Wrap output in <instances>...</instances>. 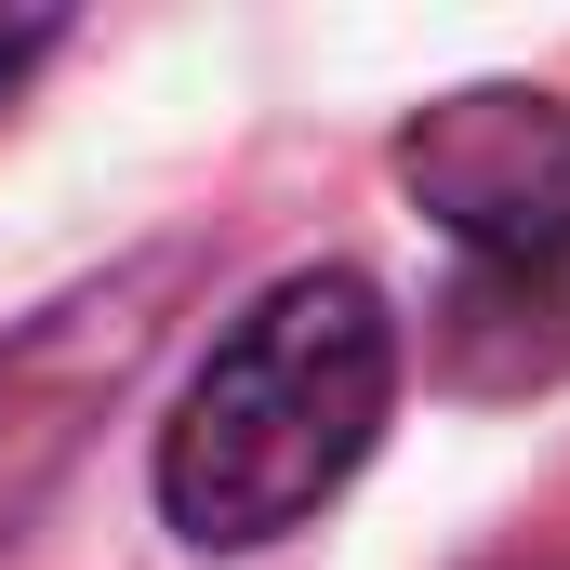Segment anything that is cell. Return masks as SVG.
Instances as JSON below:
<instances>
[{
    "label": "cell",
    "mask_w": 570,
    "mask_h": 570,
    "mask_svg": "<svg viewBox=\"0 0 570 570\" xmlns=\"http://www.w3.org/2000/svg\"><path fill=\"white\" fill-rule=\"evenodd\" d=\"M399 399V318L385 292L345 266L279 279L186 385V412L159 425V504L186 544H279L292 518H318L358 451L385 438Z\"/></svg>",
    "instance_id": "1"
},
{
    "label": "cell",
    "mask_w": 570,
    "mask_h": 570,
    "mask_svg": "<svg viewBox=\"0 0 570 570\" xmlns=\"http://www.w3.org/2000/svg\"><path fill=\"white\" fill-rule=\"evenodd\" d=\"M399 186L451 226L464 266H570V107L558 94H518V80L438 94L399 134Z\"/></svg>",
    "instance_id": "2"
},
{
    "label": "cell",
    "mask_w": 570,
    "mask_h": 570,
    "mask_svg": "<svg viewBox=\"0 0 570 570\" xmlns=\"http://www.w3.org/2000/svg\"><path fill=\"white\" fill-rule=\"evenodd\" d=\"M438 358L464 385H544L570 358V266H464L438 305Z\"/></svg>",
    "instance_id": "4"
},
{
    "label": "cell",
    "mask_w": 570,
    "mask_h": 570,
    "mask_svg": "<svg viewBox=\"0 0 570 570\" xmlns=\"http://www.w3.org/2000/svg\"><path fill=\"white\" fill-rule=\"evenodd\" d=\"M40 53H53V13H0V94H13Z\"/></svg>",
    "instance_id": "5"
},
{
    "label": "cell",
    "mask_w": 570,
    "mask_h": 570,
    "mask_svg": "<svg viewBox=\"0 0 570 570\" xmlns=\"http://www.w3.org/2000/svg\"><path fill=\"white\" fill-rule=\"evenodd\" d=\"M159 305V279H120V292H67L53 318H27L13 345H0V544L27 531V504L67 478V451H80V425L134 385L146 358V318Z\"/></svg>",
    "instance_id": "3"
}]
</instances>
